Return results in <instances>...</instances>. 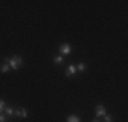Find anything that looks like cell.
Listing matches in <instances>:
<instances>
[{
  "mask_svg": "<svg viewBox=\"0 0 128 122\" xmlns=\"http://www.w3.org/2000/svg\"><path fill=\"white\" fill-rule=\"evenodd\" d=\"M4 109H6V100L0 99V113L4 111Z\"/></svg>",
  "mask_w": 128,
  "mask_h": 122,
  "instance_id": "obj_11",
  "label": "cell"
},
{
  "mask_svg": "<svg viewBox=\"0 0 128 122\" xmlns=\"http://www.w3.org/2000/svg\"><path fill=\"white\" fill-rule=\"evenodd\" d=\"M104 117H105V122H113V115L106 114V115H104Z\"/></svg>",
  "mask_w": 128,
  "mask_h": 122,
  "instance_id": "obj_12",
  "label": "cell"
},
{
  "mask_svg": "<svg viewBox=\"0 0 128 122\" xmlns=\"http://www.w3.org/2000/svg\"><path fill=\"white\" fill-rule=\"evenodd\" d=\"M75 66H76V72H84L87 69V64L86 62H79Z\"/></svg>",
  "mask_w": 128,
  "mask_h": 122,
  "instance_id": "obj_7",
  "label": "cell"
},
{
  "mask_svg": "<svg viewBox=\"0 0 128 122\" xmlns=\"http://www.w3.org/2000/svg\"><path fill=\"white\" fill-rule=\"evenodd\" d=\"M94 110H96V117L97 118L102 117V115H106V107L102 106V105H97Z\"/></svg>",
  "mask_w": 128,
  "mask_h": 122,
  "instance_id": "obj_5",
  "label": "cell"
},
{
  "mask_svg": "<svg viewBox=\"0 0 128 122\" xmlns=\"http://www.w3.org/2000/svg\"><path fill=\"white\" fill-rule=\"evenodd\" d=\"M75 73H76V66H75V64H68L66 68V72H64V75H66V77H71V76H74Z\"/></svg>",
  "mask_w": 128,
  "mask_h": 122,
  "instance_id": "obj_3",
  "label": "cell"
},
{
  "mask_svg": "<svg viewBox=\"0 0 128 122\" xmlns=\"http://www.w3.org/2000/svg\"><path fill=\"white\" fill-rule=\"evenodd\" d=\"M59 52H60V56H68L70 53H71V45L67 44V42H64V44L60 45L59 48Z\"/></svg>",
  "mask_w": 128,
  "mask_h": 122,
  "instance_id": "obj_2",
  "label": "cell"
},
{
  "mask_svg": "<svg viewBox=\"0 0 128 122\" xmlns=\"http://www.w3.org/2000/svg\"><path fill=\"white\" fill-rule=\"evenodd\" d=\"M67 122H80V118L78 115H71V117L67 118Z\"/></svg>",
  "mask_w": 128,
  "mask_h": 122,
  "instance_id": "obj_10",
  "label": "cell"
},
{
  "mask_svg": "<svg viewBox=\"0 0 128 122\" xmlns=\"http://www.w3.org/2000/svg\"><path fill=\"white\" fill-rule=\"evenodd\" d=\"M52 61H53V64H56V65H60V64H63L64 57H63V56H60V54H56V56H53Z\"/></svg>",
  "mask_w": 128,
  "mask_h": 122,
  "instance_id": "obj_6",
  "label": "cell"
},
{
  "mask_svg": "<svg viewBox=\"0 0 128 122\" xmlns=\"http://www.w3.org/2000/svg\"><path fill=\"white\" fill-rule=\"evenodd\" d=\"M93 122H101V121H100V120H98V118H96V120H94Z\"/></svg>",
  "mask_w": 128,
  "mask_h": 122,
  "instance_id": "obj_14",
  "label": "cell"
},
{
  "mask_svg": "<svg viewBox=\"0 0 128 122\" xmlns=\"http://www.w3.org/2000/svg\"><path fill=\"white\" fill-rule=\"evenodd\" d=\"M0 122H7V117L4 114H2V113H0Z\"/></svg>",
  "mask_w": 128,
  "mask_h": 122,
  "instance_id": "obj_13",
  "label": "cell"
},
{
  "mask_svg": "<svg viewBox=\"0 0 128 122\" xmlns=\"http://www.w3.org/2000/svg\"><path fill=\"white\" fill-rule=\"evenodd\" d=\"M8 71H11V68H10V65H8L7 62H4L2 66H0V72L2 73H7Z\"/></svg>",
  "mask_w": 128,
  "mask_h": 122,
  "instance_id": "obj_8",
  "label": "cell"
},
{
  "mask_svg": "<svg viewBox=\"0 0 128 122\" xmlns=\"http://www.w3.org/2000/svg\"><path fill=\"white\" fill-rule=\"evenodd\" d=\"M15 117L16 118H27V110L25 107H15Z\"/></svg>",
  "mask_w": 128,
  "mask_h": 122,
  "instance_id": "obj_4",
  "label": "cell"
},
{
  "mask_svg": "<svg viewBox=\"0 0 128 122\" xmlns=\"http://www.w3.org/2000/svg\"><path fill=\"white\" fill-rule=\"evenodd\" d=\"M4 111H6V114H7L8 117H12V115L15 114V107H6Z\"/></svg>",
  "mask_w": 128,
  "mask_h": 122,
  "instance_id": "obj_9",
  "label": "cell"
},
{
  "mask_svg": "<svg viewBox=\"0 0 128 122\" xmlns=\"http://www.w3.org/2000/svg\"><path fill=\"white\" fill-rule=\"evenodd\" d=\"M4 62H7L12 71H18V69L23 65V59H22V56H19V54H15V56H12V57H6Z\"/></svg>",
  "mask_w": 128,
  "mask_h": 122,
  "instance_id": "obj_1",
  "label": "cell"
}]
</instances>
